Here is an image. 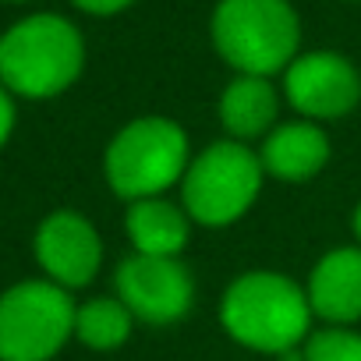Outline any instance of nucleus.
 <instances>
[{
	"instance_id": "nucleus-1",
	"label": "nucleus",
	"mask_w": 361,
	"mask_h": 361,
	"mask_svg": "<svg viewBox=\"0 0 361 361\" xmlns=\"http://www.w3.org/2000/svg\"><path fill=\"white\" fill-rule=\"evenodd\" d=\"M312 315L315 312L308 305V290L290 276L269 269L241 273L220 301L224 329L241 347L276 357L305 347Z\"/></svg>"
},
{
	"instance_id": "nucleus-2",
	"label": "nucleus",
	"mask_w": 361,
	"mask_h": 361,
	"mask_svg": "<svg viewBox=\"0 0 361 361\" xmlns=\"http://www.w3.org/2000/svg\"><path fill=\"white\" fill-rule=\"evenodd\" d=\"M213 47L238 75L269 78L298 57L301 22L287 0H220L213 11Z\"/></svg>"
},
{
	"instance_id": "nucleus-3",
	"label": "nucleus",
	"mask_w": 361,
	"mask_h": 361,
	"mask_svg": "<svg viewBox=\"0 0 361 361\" xmlns=\"http://www.w3.org/2000/svg\"><path fill=\"white\" fill-rule=\"evenodd\" d=\"M85 64L82 36L57 15H32L0 39V82L29 99L64 92Z\"/></svg>"
},
{
	"instance_id": "nucleus-4",
	"label": "nucleus",
	"mask_w": 361,
	"mask_h": 361,
	"mask_svg": "<svg viewBox=\"0 0 361 361\" xmlns=\"http://www.w3.org/2000/svg\"><path fill=\"white\" fill-rule=\"evenodd\" d=\"M192 163L188 135L177 121L166 117H138L117 131L106 149V180L110 188L128 199H159L170 185L185 177Z\"/></svg>"
},
{
	"instance_id": "nucleus-5",
	"label": "nucleus",
	"mask_w": 361,
	"mask_h": 361,
	"mask_svg": "<svg viewBox=\"0 0 361 361\" xmlns=\"http://www.w3.org/2000/svg\"><path fill=\"white\" fill-rule=\"evenodd\" d=\"M262 177V159L245 142H213L180 177V206L202 227H227L252 209Z\"/></svg>"
},
{
	"instance_id": "nucleus-6",
	"label": "nucleus",
	"mask_w": 361,
	"mask_h": 361,
	"mask_svg": "<svg viewBox=\"0 0 361 361\" xmlns=\"http://www.w3.org/2000/svg\"><path fill=\"white\" fill-rule=\"evenodd\" d=\"M75 301L54 280H25L0 294V361H47L75 333Z\"/></svg>"
},
{
	"instance_id": "nucleus-7",
	"label": "nucleus",
	"mask_w": 361,
	"mask_h": 361,
	"mask_svg": "<svg viewBox=\"0 0 361 361\" xmlns=\"http://www.w3.org/2000/svg\"><path fill=\"white\" fill-rule=\"evenodd\" d=\"M117 298L142 322L166 326L185 319L195 301V280L180 259L131 255L117 266Z\"/></svg>"
},
{
	"instance_id": "nucleus-8",
	"label": "nucleus",
	"mask_w": 361,
	"mask_h": 361,
	"mask_svg": "<svg viewBox=\"0 0 361 361\" xmlns=\"http://www.w3.org/2000/svg\"><path fill=\"white\" fill-rule=\"evenodd\" d=\"M283 92L305 121H333L347 117L361 99V75L357 68L333 54V50H312L294 57V64L283 71Z\"/></svg>"
},
{
	"instance_id": "nucleus-9",
	"label": "nucleus",
	"mask_w": 361,
	"mask_h": 361,
	"mask_svg": "<svg viewBox=\"0 0 361 361\" xmlns=\"http://www.w3.org/2000/svg\"><path fill=\"white\" fill-rule=\"evenodd\" d=\"M36 259L57 287H85L103 262V241L96 227L71 209L47 216L36 231Z\"/></svg>"
},
{
	"instance_id": "nucleus-10",
	"label": "nucleus",
	"mask_w": 361,
	"mask_h": 361,
	"mask_svg": "<svg viewBox=\"0 0 361 361\" xmlns=\"http://www.w3.org/2000/svg\"><path fill=\"white\" fill-rule=\"evenodd\" d=\"M308 305L329 326H347L361 319V248L326 252L308 276Z\"/></svg>"
},
{
	"instance_id": "nucleus-11",
	"label": "nucleus",
	"mask_w": 361,
	"mask_h": 361,
	"mask_svg": "<svg viewBox=\"0 0 361 361\" xmlns=\"http://www.w3.org/2000/svg\"><path fill=\"white\" fill-rule=\"evenodd\" d=\"M259 159L269 177L308 180L329 163V138L315 121H287L262 138Z\"/></svg>"
},
{
	"instance_id": "nucleus-12",
	"label": "nucleus",
	"mask_w": 361,
	"mask_h": 361,
	"mask_svg": "<svg viewBox=\"0 0 361 361\" xmlns=\"http://www.w3.org/2000/svg\"><path fill=\"white\" fill-rule=\"evenodd\" d=\"M124 227H128V238H131L138 255L177 259L180 252H185V245H188L192 216L159 195V199L131 202L128 216H124Z\"/></svg>"
},
{
	"instance_id": "nucleus-13",
	"label": "nucleus",
	"mask_w": 361,
	"mask_h": 361,
	"mask_svg": "<svg viewBox=\"0 0 361 361\" xmlns=\"http://www.w3.org/2000/svg\"><path fill=\"white\" fill-rule=\"evenodd\" d=\"M276 110L280 96L273 82L259 75H238L220 96V121L231 131V138L245 145L252 138H266L276 128Z\"/></svg>"
},
{
	"instance_id": "nucleus-14",
	"label": "nucleus",
	"mask_w": 361,
	"mask_h": 361,
	"mask_svg": "<svg viewBox=\"0 0 361 361\" xmlns=\"http://www.w3.org/2000/svg\"><path fill=\"white\" fill-rule=\"evenodd\" d=\"M131 322L135 315L121 298H92L75 312V336L92 350H114L131 336Z\"/></svg>"
},
{
	"instance_id": "nucleus-15",
	"label": "nucleus",
	"mask_w": 361,
	"mask_h": 361,
	"mask_svg": "<svg viewBox=\"0 0 361 361\" xmlns=\"http://www.w3.org/2000/svg\"><path fill=\"white\" fill-rule=\"evenodd\" d=\"M305 361H361V333L347 326H329L319 333H308L301 347Z\"/></svg>"
},
{
	"instance_id": "nucleus-16",
	"label": "nucleus",
	"mask_w": 361,
	"mask_h": 361,
	"mask_svg": "<svg viewBox=\"0 0 361 361\" xmlns=\"http://www.w3.org/2000/svg\"><path fill=\"white\" fill-rule=\"evenodd\" d=\"M75 4L82 11H89V15H117V11H124L131 4V0H75Z\"/></svg>"
},
{
	"instance_id": "nucleus-17",
	"label": "nucleus",
	"mask_w": 361,
	"mask_h": 361,
	"mask_svg": "<svg viewBox=\"0 0 361 361\" xmlns=\"http://www.w3.org/2000/svg\"><path fill=\"white\" fill-rule=\"evenodd\" d=\"M11 128H15V103H11V96L4 89H0V145L8 142Z\"/></svg>"
},
{
	"instance_id": "nucleus-18",
	"label": "nucleus",
	"mask_w": 361,
	"mask_h": 361,
	"mask_svg": "<svg viewBox=\"0 0 361 361\" xmlns=\"http://www.w3.org/2000/svg\"><path fill=\"white\" fill-rule=\"evenodd\" d=\"M350 231H354V238H357V248H361V202H357V209H354V216H350Z\"/></svg>"
}]
</instances>
